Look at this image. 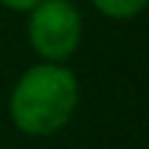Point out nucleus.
I'll list each match as a JSON object with an SVG mask.
<instances>
[{
	"mask_svg": "<svg viewBox=\"0 0 149 149\" xmlns=\"http://www.w3.org/2000/svg\"><path fill=\"white\" fill-rule=\"evenodd\" d=\"M83 42V17L72 0H42L28 11V44L47 64H66Z\"/></svg>",
	"mask_w": 149,
	"mask_h": 149,
	"instance_id": "obj_2",
	"label": "nucleus"
},
{
	"mask_svg": "<svg viewBox=\"0 0 149 149\" xmlns=\"http://www.w3.org/2000/svg\"><path fill=\"white\" fill-rule=\"evenodd\" d=\"M42 3V0H0V6L8 11H17V14H28L31 8H36V6Z\"/></svg>",
	"mask_w": 149,
	"mask_h": 149,
	"instance_id": "obj_4",
	"label": "nucleus"
},
{
	"mask_svg": "<svg viewBox=\"0 0 149 149\" xmlns=\"http://www.w3.org/2000/svg\"><path fill=\"white\" fill-rule=\"evenodd\" d=\"M80 102V83L66 64H39L19 74L8 94V116L14 127L33 138L55 135L72 122Z\"/></svg>",
	"mask_w": 149,
	"mask_h": 149,
	"instance_id": "obj_1",
	"label": "nucleus"
},
{
	"mask_svg": "<svg viewBox=\"0 0 149 149\" xmlns=\"http://www.w3.org/2000/svg\"><path fill=\"white\" fill-rule=\"evenodd\" d=\"M91 8H97V14L108 17V19H135L138 14H144L149 0H88Z\"/></svg>",
	"mask_w": 149,
	"mask_h": 149,
	"instance_id": "obj_3",
	"label": "nucleus"
}]
</instances>
